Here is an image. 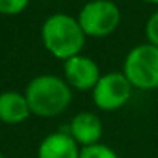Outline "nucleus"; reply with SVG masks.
I'll list each match as a JSON object with an SVG mask.
<instances>
[{"label":"nucleus","mask_w":158,"mask_h":158,"mask_svg":"<svg viewBox=\"0 0 158 158\" xmlns=\"http://www.w3.org/2000/svg\"><path fill=\"white\" fill-rule=\"evenodd\" d=\"M29 0H0V14L17 15L26 10Z\"/></svg>","instance_id":"obj_11"},{"label":"nucleus","mask_w":158,"mask_h":158,"mask_svg":"<svg viewBox=\"0 0 158 158\" xmlns=\"http://www.w3.org/2000/svg\"><path fill=\"white\" fill-rule=\"evenodd\" d=\"M134 87L123 72H110L100 77L92 90V100L97 109L112 112L127 104Z\"/></svg>","instance_id":"obj_5"},{"label":"nucleus","mask_w":158,"mask_h":158,"mask_svg":"<svg viewBox=\"0 0 158 158\" xmlns=\"http://www.w3.org/2000/svg\"><path fill=\"white\" fill-rule=\"evenodd\" d=\"M29 109L39 117H55L72 104V87L56 75H39L26 89Z\"/></svg>","instance_id":"obj_2"},{"label":"nucleus","mask_w":158,"mask_h":158,"mask_svg":"<svg viewBox=\"0 0 158 158\" xmlns=\"http://www.w3.org/2000/svg\"><path fill=\"white\" fill-rule=\"evenodd\" d=\"M70 134L83 148L97 144L102 138V121L94 112H78L70 123Z\"/></svg>","instance_id":"obj_7"},{"label":"nucleus","mask_w":158,"mask_h":158,"mask_svg":"<svg viewBox=\"0 0 158 158\" xmlns=\"http://www.w3.org/2000/svg\"><path fill=\"white\" fill-rule=\"evenodd\" d=\"M78 22L89 38H107L121 24V10L112 0H90L82 7Z\"/></svg>","instance_id":"obj_4"},{"label":"nucleus","mask_w":158,"mask_h":158,"mask_svg":"<svg viewBox=\"0 0 158 158\" xmlns=\"http://www.w3.org/2000/svg\"><path fill=\"white\" fill-rule=\"evenodd\" d=\"M63 73L65 80L72 89L85 92V90H94L97 82L100 80V68L92 58L83 55H77L73 58L66 60L63 65Z\"/></svg>","instance_id":"obj_6"},{"label":"nucleus","mask_w":158,"mask_h":158,"mask_svg":"<svg viewBox=\"0 0 158 158\" xmlns=\"http://www.w3.org/2000/svg\"><path fill=\"white\" fill-rule=\"evenodd\" d=\"M144 34H146V39H148L150 44L158 46V10L153 12V14L150 15V19L146 21Z\"/></svg>","instance_id":"obj_12"},{"label":"nucleus","mask_w":158,"mask_h":158,"mask_svg":"<svg viewBox=\"0 0 158 158\" xmlns=\"http://www.w3.org/2000/svg\"><path fill=\"white\" fill-rule=\"evenodd\" d=\"M31 109H29L27 99H26L24 94L14 92V90H9V92L0 94V121L5 124H19L24 123L29 117Z\"/></svg>","instance_id":"obj_9"},{"label":"nucleus","mask_w":158,"mask_h":158,"mask_svg":"<svg viewBox=\"0 0 158 158\" xmlns=\"http://www.w3.org/2000/svg\"><path fill=\"white\" fill-rule=\"evenodd\" d=\"M41 38L44 48L55 58L66 61L77 55H82L87 36L78 19L68 14H53L43 24Z\"/></svg>","instance_id":"obj_1"},{"label":"nucleus","mask_w":158,"mask_h":158,"mask_svg":"<svg viewBox=\"0 0 158 158\" xmlns=\"http://www.w3.org/2000/svg\"><path fill=\"white\" fill-rule=\"evenodd\" d=\"M0 158H4V155H2V153H0Z\"/></svg>","instance_id":"obj_14"},{"label":"nucleus","mask_w":158,"mask_h":158,"mask_svg":"<svg viewBox=\"0 0 158 158\" xmlns=\"http://www.w3.org/2000/svg\"><path fill=\"white\" fill-rule=\"evenodd\" d=\"M80 158H119V155L107 144H92L80 150Z\"/></svg>","instance_id":"obj_10"},{"label":"nucleus","mask_w":158,"mask_h":158,"mask_svg":"<svg viewBox=\"0 0 158 158\" xmlns=\"http://www.w3.org/2000/svg\"><path fill=\"white\" fill-rule=\"evenodd\" d=\"M143 2H146V4H158V0H143Z\"/></svg>","instance_id":"obj_13"},{"label":"nucleus","mask_w":158,"mask_h":158,"mask_svg":"<svg viewBox=\"0 0 158 158\" xmlns=\"http://www.w3.org/2000/svg\"><path fill=\"white\" fill-rule=\"evenodd\" d=\"M38 158H80L78 143L70 133H51L39 143Z\"/></svg>","instance_id":"obj_8"},{"label":"nucleus","mask_w":158,"mask_h":158,"mask_svg":"<svg viewBox=\"0 0 158 158\" xmlns=\"http://www.w3.org/2000/svg\"><path fill=\"white\" fill-rule=\"evenodd\" d=\"M123 73L134 89H158V46L144 43L131 48L124 58Z\"/></svg>","instance_id":"obj_3"}]
</instances>
